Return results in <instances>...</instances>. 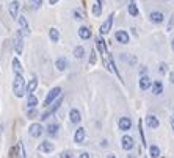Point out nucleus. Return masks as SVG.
Masks as SVG:
<instances>
[{"instance_id": "nucleus-1", "label": "nucleus", "mask_w": 174, "mask_h": 158, "mask_svg": "<svg viewBox=\"0 0 174 158\" xmlns=\"http://www.w3.org/2000/svg\"><path fill=\"white\" fill-rule=\"evenodd\" d=\"M13 91H14V96L16 97H22L25 92H27V86H25V80L22 77V74L16 75L14 83H13Z\"/></svg>"}, {"instance_id": "nucleus-2", "label": "nucleus", "mask_w": 174, "mask_h": 158, "mask_svg": "<svg viewBox=\"0 0 174 158\" xmlns=\"http://www.w3.org/2000/svg\"><path fill=\"white\" fill-rule=\"evenodd\" d=\"M61 102H63V96H60V97H58V100H55L52 105H49V107H47V110H45L44 113L41 114V120H45V119H49V117H50V116L55 113V111H57V110L60 108Z\"/></svg>"}, {"instance_id": "nucleus-3", "label": "nucleus", "mask_w": 174, "mask_h": 158, "mask_svg": "<svg viewBox=\"0 0 174 158\" xmlns=\"http://www.w3.org/2000/svg\"><path fill=\"white\" fill-rule=\"evenodd\" d=\"M60 96H61V88H53V89H50V92L47 94V97L44 99V107L52 105Z\"/></svg>"}, {"instance_id": "nucleus-4", "label": "nucleus", "mask_w": 174, "mask_h": 158, "mask_svg": "<svg viewBox=\"0 0 174 158\" xmlns=\"http://www.w3.org/2000/svg\"><path fill=\"white\" fill-rule=\"evenodd\" d=\"M121 146L124 150H132L133 146H135V141H133V138L129 136V135H124L122 139H121Z\"/></svg>"}, {"instance_id": "nucleus-5", "label": "nucleus", "mask_w": 174, "mask_h": 158, "mask_svg": "<svg viewBox=\"0 0 174 158\" xmlns=\"http://www.w3.org/2000/svg\"><path fill=\"white\" fill-rule=\"evenodd\" d=\"M113 17H115V14H110L108 16V19L102 24V25H100V35H107L110 30H112V25H113Z\"/></svg>"}, {"instance_id": "nucleus-6", "label": "nucleus", "mask_w": 174, "mask_h": 158, "mask_svg": "<svg viewBox=\"0 0 174 158\" xmlns=\"http://www.w3.org/2000/svg\"><path fill=\"white\" fill-rule=\"evenodd\" d=\"M22 49H24V42H22V33L17 31L16 33V39H14V50L17 55L22 53Z\"/></svg>"}, {"instance_id": "nucleus-7", "label": "nucleus", "mask_w": 174, "mask_h": 158, "mask_svg": "<svg viewBox=\"0 0 174 158\" xmlns=\"http://www.w3.org/2000/svg\"><path fill=\"white\" fill-rule=\"evenodd\" d=\"M118 125H119L121 132H129V130L132 128V120H130V117H121Z\"/></svg>"}, {"instance_id": "nucleus-8", "label": "nucleus", "mask_w": 174, "mask_h": 158, "mask_svg": "<svg viewBox=\"0 0 174 158\" xmlns=\"http://www.w3.org/2000/svg\"><path fill=\"white\" fill-rule=\"evenodd\" d=\"M28 130H30V136H33V138H39L42 135V132H44V128H42L41 124H32Z\"/></svg>"}, {"instance_id": "nucleus-9", "label": "nucleus", "mask_w": 174, "mask_h": 158, "mask_svg": "<svg viewBox=\"0 0 174 158\" xmlns=\"http://www.w3.org/2000/svg\"><path fill=\"white\" fill-rule=\"evenodd\" d=\"M152 83H154V81H152L148 75H141V77H140V89H141V91H148V89L152 86Z\"/></svg>"}, {"instance_id": "nucleus-10", "label": "nucleus", "mask_w": 174, "mask_h": 158, "mask_svg": "<svg viewBox=\"0 0 174 158\" xmlns=\"http://www.w3.org/2000/svg\"><path fill=\"white\" fill-rule=\"evenodd\" d=\"M8 10H10V16L13 19H17V11H19V2L17 0H11L10 5H8Z\"/></svg>"}, {"instance_id": "nucleus-11", "label": "nucleus", "mask_w": 174, "mask_h": 158, "mask_svg": "<svg viewBox=\"0 0 174 158\" xmlns=\"http://www.w3.org/2000/svg\"><path fill=\"white\" fill-rule=\"evenodd\" d=\"M85 136H86V132H85V128L83 127H79L77 130H75V135H74V141L77 143V144H82L85 141Z\"/></svg>"}, {"instance_id": "nucleus-12", "label": "nucleus", "mask_w": 174, "mask_h": 158, "mask_svg": "<svg viewBox=\"0 0 174 158\" xmlns=\"http://www.w3.org/2000/svg\"><path fill=\"white\" fill-rule=\"evenodd\" d=\"M146 125H148L149 128H159V125H160V122H159V117H155L154 114L146 116Z\"/></svg>"}, {"instance_id": "nucleus-13", "label": "nucleus", "mask_w": 174, "mask_h": 158, "mask_svg": "<svg viewBox=\"0 0 174 158\" xmlns=\"http://www.w3.org/2000/svg\"><path fill=\"white\" fill-rule=\"evenodd\" d=\"M115 38H116L118 42H121V44H127V42H129V39H130V38H129V35H127V31H124V30L116 31Z\"/></svg>"}, {"instance_id": "nucleus-14", "label": "nucleus", "mask_w": 174, "mask_h": 158, "mask_svg": "<svg viewBox=\"0 0 174 158\" xmlns=\"http://www.w3.org/2000/svg\"><path fill=\"white\" fill-rule=\"evenodd\" d=\"M149 19H151V22H154V24H162L163 19H165V16H163V13H160V11H152V13L149 14Z\"/></svg>"}, {"instance_id": "nucleus-15", "label": "nucleus", "mask_w": 174, "mask_h": 158, "mask_svg": "<svg viewBox=\"0 0 174 158\" xmlns=\"http://www.w3.org/2000/svg\"><path fill=\"white\" fill-rule=\"evenodd\" d=\"M96 45H97V50L100 52V55H108L107 53V45H105V41L102 39V36H97L96 38Z\"/></svg>"}, {"instance_id": "nucleus-16", "label": "nucleus", "mask_w": 174, "mask_h": 158, "mask_svg": "<svg viewBox=\"0 0 174 158\" xmlns=\"http://www.w3.org/2000/svg\"><path fill=\"white\" fill-rule=\"evenodd\" d=\"M162 92H163V83L160 80H155L152 83V94L154 96H160Z\"/></svg>"}, {"instance_id": "nucleus-17", "label": "nucleus", "mask_w": 174, "mask_h": 158, "mask_svg": "<svg viewBox=\"0 0 174 158\" xmlns=\"http://www.w3.org/2000/svg\"><path fill=\"white\" fill-rule=\"evenodd\" d=\"M69 119H71V122H72V124H79V122H80V119H82L80 111L75 110V108H72V110L69 111Z\"/></svg>"}, {"instance_id": "nucleus-18", "label": "nucleus", "mask_w": 174, "mask_h": 158, "mask_svg": "<svg viewBox=\"0 0 174 158\" xmlns=\"http://www.w3.org/2000/svg\"><path fill=\"white\" fill-rule=\"evenodd\" d=\"M38 149H39L41 152H44V153H50V152H53V149H55V147H53V144H52V143L44 141V143H41V144H39V147H38Z\"/></svg>"}, {"instance_id": "nucleus-19", "label": "nucleus", "mask_w": 174, "mask_h": 158, "mask_svg": "<svg viewBox=\"0 0 174 158\" xmlns=\"http://www.w3.org/2000/svg\"><path fill=\"white\" fill-rule=\"evenodd\" d=\"M79 36L82 39H89L91 38V30L88 28V27H80L79 28Z\"/></svg>"}, {"instance_id": "nucleus-20", "label": "nucleus", "mask_w": 174, "mask_h": 158, "mask_svg": "<svg viewBox=\"0 0 174 158\" xmlns=\"http://www.w3.org/2000/svg\"><path fill=\"white\" fill-rule=\"evenodd\" d=\"M55 66H57V69L61 72V71H65L66 67H68V60L66 58H63V57H60L57 61H55Z\"/></svg>"}, {"instance_id": "nucleus-21", "label": "nucleus", "mask_w": 174, "mask_h": 158, "mask_svg": "<svg viewBox=\"0 0 174 158\" xmlns=\"http://www.w3.org/2000/svg\"><path fill=\"white\" fill-rule=\"evenodd\" d=\"M17 22H19V25L22 27V30H24V33L25 35H30V28H28V24H27V19L24 16H21L19 19H17Z\"/></svg>"}, {"instance_id": "nucleus-22", "label": "nucleus", "mask_w": 174, "mask_h": 158, "mask_svg": "<svg viewBox=\"0 0 174 158\" xmlns=\"http://www.w3.org/2000/svg\"><path fill=\"white\" fill-rule=\"evenodd\" d=\"M16 158H25V147L22 143H19L16 147Z\"/></svg>"}, {"instance_id": "nucleus-23", "label": "nucleus", "mask_w": 174, "mask_h": 158, "mask_svg": "<svg viewBox=\"0 0 174 158\" xmlns=\"http://www.w3.org/2000/svg\"><path fill=\"white\" fill-rule=\"evenodd\" d=\"M13 69H14V72H16V75L22 74V64H21L19 58H14V60H13Z\"/></svg>"}, {"instance_id": "nucleus-24", "label": "nucleus", "mask_w": 174, "mask_h": 158, "mask_svg": "<svg viewBox=\"0 0 174 158\" xmlns=\"http://www.w3.org/2000/svg\"><path fill=\"white\" fill-rule=\"evenodd\" d=\"M36 88H38V80L33 78V80H30L28 85H27V92H28V94H33V91H35Z\"/></svg>"}, {"instance_id": "nucleus-25", "label": "nucleus", "mask_w": 174, "mask_h": 158, "mask_svg": "<svg viewBox=\"0 0 174 158\" xmlns=\"http://www.w3.org/2000/svg\"><path fill=\"white\" fill-rule=\"evenodd\" d=\"M27 105H28L30 108H36V105H38V99H36V96L28 94V99H27Z\"/></svg>"}, {"instance_id": "nucleus-26", "label": "nucleus", "mask_w": 174, "mask_h": 158, "mask_svg": "<svg viewBox=\"0 0 174 158\" xmlns=\"http://www.w3.org/2000/svg\"><path fill=\"white\" fill-rule=\"evenodd\" d=\"M129 14H130V16H133V17L138 16V8H136V3L133 2V0L129 3Z\"/></svg>"}, {"instance_id": "nucleus-27", "label": "nucleus", "mask_w": 174, "mask_h": 158, "mask_svg": "<svg viewBox=\"0 0 174 158\" xmlns=\"http://www.w3.org/2000/svg\"><path fill=\"white\" fill-rule=\"evenodd\" d=\"M149 155H151L152 158H159V155H160L159 146H151V147H149Z\"/></svg>"}, {"instance_id": "nucleus-28", "label": "nucleus", "mask_w": 174, "mask_h": 158, "mask_svg": "<svg viewBox=\"0 0 174 158\" xmlns=\"http://www.w3.org/2000/svg\"><path fill=\"white\" fill-rule=\"evenodd\" d=\"M49 35H50V39H52L53 42H58V39H60V33H58L57 28H50Z\"/></svg>"}, {"instance_id": "nucleus-29", "label": "nucleus", "mask_w": 174, "mask_h": 158, "mask_svg": "<svg viewBox=\"0 0 174 158\" xmlns=\"http://www.w3.org/2000/svg\"><path fill=\"white\" fill-rule=\"evenodd\" d=\"M83 55H85V49L82 47V45H79V47H75V50H74V57L75 58H83Z\"/></svg>"}, {"instance_id": "nucleus-30", "label": "nucleus", "mask_w": 174, "mask_h": 158, "mask_svg": "<svg viewBox=\"0 0 174 158\" xmlns=\"http://www.w3.org/2000/svg\"><path fill=\"white\" fill-rule=\"evenodd\" d=\"M57 132H58V125H57V124H50V125L47 127V133H49L50 136H55V135H57Z\"/></svg>"}, {"instance_id": "nucleus-31", "label": "nucleus", "mask_w": 174, "mask_h": 158, "mask_svg": "<svg viewBox=\"0 0 174 158\" xmlns=\"http://www.w3.org/2000/svg\"><path fill=\"white\" fill-rule=\"evenodd\" d=\"M138 130H140V136H141V143L143 146H146V138H144V132H143V120H138Z\"/></svg>"}, {"instance_id": "nucleus-32", "label": "nucleus", "mask_w": 174, "mask_h": 158, "mask_svg": "<svg viewBox=\"0 0 174 158\" xmlns=\"http://www.w3.org/2000/svg\"><path fill=\"white\" fill-rule=\"evenodd\" d=\"M36 116H38V110H36V108H30L28 113H27V117H28V119H35Z\"/></svg>"}, {"instance_id": "nucleus-33", "label": "nucleus", "mask_w": 174, "mask_h": 158, "mask_svg": "<svg viewBox=\"0 0 174 158\" xmlns=\"http://www.w3.org/2000/svg\"><path fill=\"white\" fill-rule=\"evenodd\" d=\"M96 61H97V57H96V50L93 49V50H91V57H89V64H91V66H94V64H96Z\"/></svg>"}, {"instance_id": "nucleus-34", "label": "nucleus", "mask_w": 174, "mask_h": 158, "mask_svg": "<svg viewBox=\"0 0 174 158\" xmlns=\"http://www.w3.org/2000/svg\"><path fill=\"white\" fill-rule=\"evenodd\" d=\"M30 3H32L33 8L38 10V8H41V5H42V0H30Z\"/></svg>"}, {"instance_id": "nucleus-35", "label": "nucleus", "mask_w": 174, "mask_h": 158, "mask_svg": "<svg viewBox=\"0 0 174 158\" xmlns=\"http://www.w3.org/2000/svg\"><path fill=\"white\" fill-rule=\"evenodd\" d=\"M60 158H74V156H72V152H69V150H65V152H61Z\"/></svg>"}, {"instance_id": "nucleus-36", "label": "nucleus", "mask_w": 174, "mask_h": 158, "mask_svg": "<svg viewBox=\"0 0 174 158\" xmlns=\"http://www.w3.org/2000/svg\"><path fill=\"white\" fill-rule=\"evenodd\" d=\"M166 71H168V66H166L165 63H160V66H159V72H160V74H165Z\"/></svg>"}, {"instance_id": "nucleus-37", "label": "nucleus", "mask_w": 174, "mask_h": 158, "mask_svg": "<svg viewBox=\"0 0 174 158\" xmlns=\"http://www.w3.org/2000/svg\"><path fill=\"white\" fill-rule=\"evenodd\" d=\"M172 27H174V14L171 16V19H169V24H168V30H169V31L172 30Z\"/></svg>"}, {"instance_id": "nucleus-38", "label": "nucleus", "mask_w": 174, "mask_h": 158, "mask_svg": "<svg viewBox=\"0 0 174 158\" xmlns=\"http://www.w3.org/2000/svg\"><path fill=\"white\" fill-rule=\"evenodd\" d=\"M74 17H75L77 21H82V19H83V17H82V14H80L79 11H74Z\"/></svg>"}, {"instance_id": "nucleus-39", "label": "nucleus", "mask_w": 174, "mask_h": 158, "mask_svg": "<svg viewBox=\"0 0 174 158\" xmlns=\"http://www.w3.org/2000/svg\"><path fill=\"white\" fill-rule=\"evenodd\" d=\"M140 72H141V75H144V74H146V72H148V69H146L144 66H141V69H140Z\"/></svg>"}, {"instance_id": "nucleus-40", "label": "nucleus", "mask_w": 174, "mask_h": 158, "mask_svg": "<svg viewBox=\"0 0 174 158\" xmlns=\"http://www.w3.org/2000/svg\"><path fill=\"white\" fill-rule=\"evenodd\" d=\"M79 158H89V153H86V152H83V153H82Z\"/></svg>"}, {"instance_id": "nucleus-41", "label": "nucleus", "mask_w": 174, "mask_h": 158, "mask_svg": "<svg viewBox=\"0 0 174 158\" xmlns=\"http://www.w3.org/2000/svg\"><path fill=\"white\" fill-rule=\"evenodd\" d=\"M169 80H171V83L174 85V72H171V74H169Z\"/></svg>"}, {"instance_id": "nucleus-42", "label": "nucleus", "mask_w": 174, "mask_h": 158, "mask_svg": "<svg viewBox=\"0 0 174 158\" xmlns=\"http://www.w3.org/2000/svg\"><path fill=\"white\" fill-rule=\"evenodd\" d=\"M107 158H116V155H115V153H108Z\"/></svg>"}, {"instance_id": "nucleus-43", "label": "nucleus", "mask_w": 174, "mask_h": 158, "mask_svg": "<svg viewBox=\"0 0 174 158\" xmlns=\"http://www.w3.org/2000/svg\"><path fill=\"white\" fill-rule=\"evenodd\" d=\"M100 146H102V147H105V146H107V139H104V141L100 143Z\"/></svg>"}, {"instance_id": "nucleus-44", "label": "nucleus", "mask_w": 174, "mask_h": 158, "mask_svg": "<svg viewBox=\"0 0 174 158\" xmlns=\"http://www.w3.org/2000/svg\"><path fill=\"white\" fill-rule=\"evenodd\" d=\"M171 127H172V132H174V117L171 119Z\"/></svg>"}, {"instance_id": "nucleus-45", "label": "nucleus", "mask_w": 174, "mask_h": 158, "mask_svg": "<svg viewBox=\"0 0 174 158\" xmlns=\"http://www.w3.org/2000/svg\"><path fill=\"white\" fill-rule=\"evenodd\" d=\"M57 2H58V0H49V3H52V5H53V3H57Z\"/></svg>"}, {"instance_id": "nucleus-46", "label": "nucleus", "mask_w": 174, "mask_h": 158, "mask_svg": "<svg viewBox=\"0 0 174 158\" xmlns=\"http://www.w3.org/2000/svg\"><path fill=\"white\" fill-rule=\"evenodd\" d=\"M171 49H172V50H174V39H172V41H171Z\"/></svg>"}]
</instances>
